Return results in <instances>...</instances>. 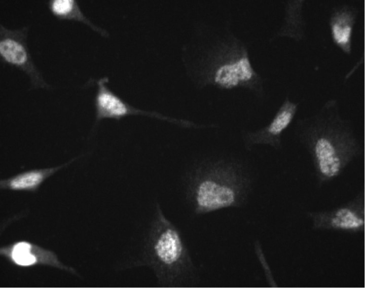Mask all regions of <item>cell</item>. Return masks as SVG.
<instances>
[{"instance_id": "1", "label": "cell", "mask_w": 365, "mask_h": 288, "mask_svg": "<svg viewBox=\"0 0 365 288\" xmlns=\"http://www.w3.org/2000/svg\"><path fill=\"white\" fill-rule=\"evenodd\" d=\"M311 131L309 150L320 182L338 176L360 151L356 139L348 132L331 126Z\"/></svg>"}, {"instance_id": "2", "label": "cell", "mask_w": 365, "mask_h": 288, "mask_svg": "<svg viewBox=\"0 0 365 288\" xmlns=\"http://www.w3.org/2000/svg\"><path fill=\"white\" fill-rule=\"evenodd\" d=\"M200 71L207 83L224 89L247 86L256 78L246 50L235 41L223 42L208 53Z\"/></svg>"}, {"instance_id": "3", "label": "cell", "mask_w": 365, "mask_h": 288, "mask_svg": "<svg viewBox=\"0 0 365 288\" xmlns=\"http://www.w3.org/2000/svg\"><path fill=\"white\" fill-rule=\"evenodd\" d=\"M313 225L317 229H336L351 231L364 229L363 195H360L349 205L331 212L311 215Z\"/></svg>"}, {"instance_id": "4", "label": "cell", "mask_w": 365, "mask_h": 288, "mask_svg": "<svg viewBox=\"0 0 365 288\" xmlns=\"http://www.w3.org/2000/svg\"><path fill=\"white\" fill-rule=\"evenodd\" d=\"M1 254L16 265L29 267L38 264L49 265L73 273V269L60 263L52 251L28 241L16 242L1 249Z\"/></svg>"}, {"instance_id": "5", "label": "cell", "mask_w": 365, "mask_h": 288, "mask_svg": "<svg viewBox=\"0 0 365 288\" xmlns=\"http://www.w3.org/2000/svg\"><path fill=\"white\" fill-rule=\"evenodd\" d=\"M297 107L296 103L286 99L270 124L251 134V141L254 143L269 144L275 147L279 146L281 136L292 122Z\"/></svg>"}, {"instance_id": "6", "label": "cell", "mask_w": 365, "mask_h": 288, "mask_svg": "<svg viewBox=\"0 0 365 288\" xmlns=\"http://www.w3.org/2000/svg\"><path fill=\"white\" fill-rule=\"evenodd\" d=\"M107 78L98 82V91L95 99L97 119H119L135 111L106 86Z\"/></svg>"}, {"instance_id": "7", "label": "cell", "mask_w": 365, "mask_h": 288, "mask_svg": "<svg viewBox=\"0 0 365 288\" xmlns=\"http://www.w3.org/2000/svg\"><path fill=\"white\" fill-rule=\"evenodd\" d=\"M235 196L230 188L206 180L199 187L197 201L201 209L210 211L231 205L234 201Z\"/></svg>"}, {"instance_id": "8", "label": "cell", "mask_w": 365, "mask_h": 288, "mask_svg": "<svg viewBox=\"0 0 365 288\" xmlns=\"http://www.w3.org/2000/svg\"><path fill=\"white\" fill-rule=\"evenodd\" d=\"M72 161L55 167L34 169L21 172L1 180V188L14 191H35L47 178Z\"/></svg>"}, {"instance_id": "9", "label": "cell", "mask_w": 365, "mask_h": 288, "mask_svg": "<svg viewBox=\"0 0 365 288\" xmlns=\"http://www.w3.org/2000/svg\"><path fill=\"white\" fill-rule=\"evenodd\" d=\"M353 16L350 12L337 13L332 19L331 31L335 43L346 52L350 51Z\"/></svg>"}, {"instance_id": "10", "label": "cell", "mask_w": 365, "mask_h": 288, "mask_svg": "<svg viewBox=\"0 0 365 288\" xmlns=\"http://www.w3.org/2000/svg\"><path fill=\"white\" fill-rule=\"evenodd\" d=\"M155 249L158 258L164 263L171 264L179 258L182 246L178 234L168 229L159 238Z\"/></svg>"}, {"instance_id": "11", "label": "cell", "mask_w": 365, "mask_h": 288, "mask_svg": "<svg viewBox=\"0 0 365 288\" xmlns=\"http://www.w3.org/2000/svg\"><path fill=\"white\" fill-rule=\"evenodd\" d=\"M0 52L7 61L13 63L21 64L27 59L26 53L23 47L11 40L1 42Z\"/></svg>"}, {"instance_id": "12", "label": "cell", "mask_w": 365, "mask_h": 288, "mask_svg": "<svg viewBox=\"0 0 365 288\" xmlns=\"http://www.w3.org/2000/svg\"><path fill=\"white\" fill-rule=\"evenodd\" d=\"M73 4L74 1L71 0L55 1L52 5V9L58 15H65L71 11Z\"/></svg>"}]
</instances>
